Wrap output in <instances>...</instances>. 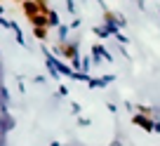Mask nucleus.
Masks as SVG:
<instances>
[]
</instances>
